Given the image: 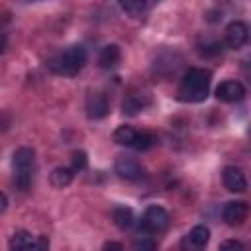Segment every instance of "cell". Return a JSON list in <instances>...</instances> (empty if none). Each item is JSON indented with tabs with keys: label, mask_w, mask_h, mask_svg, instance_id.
<instances>
[{
	"label": "cell",
	"mask_w": 251,
	"mask_h": 251,
	"mask_svg": "<svg viewBox=\"0 0 251 251\" xmlns=\"http://www.w3.org/2000/svg\"><path fill=\"white\" fill-rule=\"evenodd\" d=\"M27 2H29V0H27Z\"/></svg>",
	"instance_id": "28"
},
{
	"label": "cell",
	"mask_w": 251,
	"mask_h": 251,
	"mask_svg": "<svg viewBox=\"0 0 251 251\" xmlns=\"http://www.w3.org/2000/svg\"><path fill=\"white\" fill-rule=\"evenodd\" d=\"M114 169L126 180H137V178L143 176L141 163L135 157H129V155H118L116 157V163H114Z\"/></svg>",
	"instance_id": "8"
},
{
	"label": "cell",
	"mask_w": 251,
	"mask_h": 251,
	"mask_svg": "<svg viewBox=\"0 0 251 251\" xmlns=\"http://www.w3.org/2000/svg\"><path fill=\"white\" fill-rule=\"evenodd\" d=\"M12 169H14V182L20 190H27L33 180L35 171V151L31 147H20L16 149L12 157Z\"/></svg>",
	"instance_id": "3"
},
{
	"label": "cell",
	"mask_w": 251,
	"mask_h": 251,
	"mask_svg": "<svg viewBox=\"0 0 251 251\" xmlns=\"http://www.w3.org/2000/svg\"><path fill=\"white\" fill-rule=\"evenodd\" d=\"M153 2H159V0H153Z\"/></svg>",
	"instance_id": "27"
},
{
	"label": "cell",
	"mask_w": 251,
	"mask_h": 251,
	"mask_svg": "<svg viewBox=\"0 0 251 251\" xmlns=\"http://www.w3.org/2000/svg\"><path fill=\"white\" fill-rule=\"evenodd\" d=\"M6 208H8V196H6L4 192H0V214H2Z\"/></svg>",
	"instance_id": "25"
},
{
	"label": "cell",
	"mask_w": 251,
	"mask_h": 251,
	"mask_svg": "<svg viewBox=\"0 0 251 251\" xmlns=\"http://www.w3.org/2000/svg\"><path fill=\"white\" fill-rule=\"evenodd\" d=\"M86 49L82 45H71L63 51H59L49 61V69L63 76H75L84 65H86Z\"/></svg>",
	"instance_id": "2"
},
{
	"label": "cell",
	"mask_w": 251,
	"mask_h": 251,
	"mask_svg": "<svg viewBox=\"0 0 251 251\" xmlns=\"http://www.w3.org/2000/svg\"><path fill=\"white\" fill-rule=\"evenodd\" d=\"M249 39V27L245 22L241 20H235L231 24H227L226 27V35H224V41L229 49H241Z\"/></svg>",
	"instance_id": "7"
},
{
	"label": "cell",
	"mask_w": 251,
	"mask_h": 251,
	"mask_svg": "<svg viewBox=\"0 0 251 251\" xmlns=\"http://www.w3.org/2000/svg\"><path fill=\"white\" fill-rule=\"evenodd\" d=\"M245 96V86L239 80H224L216 88V98L222 102H239Z\"/></svg>",
	"instance_id": "10"
},
{
	"label": "cell",
	"mask_w": 251,
	"mask_h": 251,
	"mask_svg": "<svg viewBox=\"0 0 251 251\" xmlns=\"http://www.w3.org/2000/svg\"><path fill=\"white\" fill-rule=\"evenodd\" d=\"M86 165H88L86 153H84V151H75L73 157H71V169H73L75 173H80V171L86 169Z\"/></svg>",
	"instance_id": "20"
},
{
	"label": "cell",
	"mask_w": 251,
	"mask_h": 251,
	"mask_svg": "<svg viewBox=\"0 0 251 251\" xmlns=\"http://www.w3.org/2000/svg\"><path fill=\"white\" fill-rule=\"evenodd\" d=\"M118 2H120L122 10L127 16H133V18L141 16L143 10H145V6H147V0H118Z\"/></svg>",
	"instance_id": "19"
},
{
	"label": "cell",
	"mask_w": 251,
	"mask_h": 251,
	"mask_svg": "<svg viewBox=\"0 0 251 251\" xmlns=\"http://www.w3.org/2000/svg\"><path fill=\"white\" fill-rule=\"evenodd\" d=\"M149 96L147 94H141V92H131V94H127L126 98H124V102H122V112L126 114V116H135V114H139V112H143L147 106H149Z\"/></svg>",
	"instance_id": "12"
},
{
	"label": "cell",
	"mask_w": 251,
	"mask_h": 251,
	"mask_svg": "<svg viewBox=\"0 0 251 251\" xmlns=\"http://www.w3.org/2000/svg\"><path fill=\"white\" fill-rule=\"evenodd\" d=\"M249 216V206L243 200H231L224 206L222 218L227 226H241Z\"/></svg>",
	"instance_id": "9"
},
{
	"label": "cell",
	"mask_w": 251,
	"mask_h": 251,
	"mask_svg": "<svg viewBox=\"0 0 251 251\" xmlns=\"http://www.w3.org/2000/svg\"><path fill=\"white\" fill-rule=\"evenodd\" d=\"M155 143H157V137H155L151 131L137 129V131H135V139H133L131 149H135V151H147V149H151Z\"/></svg>",
	"instance_id": "16"
},
{
	"label": "cell",
	"mask_w": 251,
	"mask_h": 251,
	"mask_svg": "<svg viewBox=\"0 0 251 251\" xmlns=\"http://www.w3.org/2000/svg\"><path fill=\"white\" fill-rule=\"evenodd\" d=\"M135 131L131 126H120L116 131H114V141L118 145H124V147H131L133 145V139H135Z\"/></svg>",
	"instance_id": "18"
},
{
	"label": "cell",
	"mask_w": 251,
	"mask_h": 251,
	"mask_svg": "<svg viewBox=\"0 0 251 251\" xmlns=\"http://www.w3.org/2000/svg\"><path fill=\"white\" fill-rule=\"evenodd\" d=\"M8 247L10 249H47L49 239L45 235H31L29 231L18 229V231H14Z\"/></svg>",
	"instance_id": "6"
},
{
	"label": "cell",
	"mask_w": 251,
	"mask_h": 251,
	"mask_svg": "<svg viewBox=\"0 0 251 251\" xmlns=\"http://www.w3.org/2000/svg\"><path fill=\"white\" fill-rule=\"evenodd\" d=\"M6 43H8V41H6V35H4V33H0V53L6 49Z\"/></svg>",
	"instance_id": "26"
},
{
	"label": "cell",
	"mask_w": 251,
	"mask_h": 251,
	"mask_svg": "<svg viewBox=\"0 0 251 251\" xmlns=\"http://www.w3.org/2000/svg\"><path fill=\"white\" fill-rule=\"evenodd\" d=\"M84 110H86V116L90 120H102L108 116L110 112V102H108V96L100 90H90L86 94V102H84Z\"/></svg>",
	"instance_id": "5"
},
{
	"label": "cell",
	"mask_w": 251,
	"mask_h": 251,
	"mask_svg": "<svg viewBox=\"0 0 251 251\" xmlns=\"http://www.w3.org/2000/svg\"><path fill=\"white\" fill-rule=\"evenodd\" d=\"M210 82H212V71L210 69H188L186 75L182 76L178 90H176V98L180 102H202L206 100L208 92H210Z\"/></svg>",
	"instance_id": "1"
},
{
	"label": "cell",
	"mask_w": 251,
	"mask_h": 251,
	"mask_svg": "<svg viewBox=\"0 0 251 251\" xmlns=\"http://www.w3.org/2000/svg\"><path fill=\"white\" fill-rule=\"evenodd\" d=\"M220 247H222V249H243L245 245H243L241 241H237V239H227V241H224Z\"/></svg>",
	"instance_id": "23"
},
{
	"label": "cell",
	"mask_w": 251,
	"mask_h": 251,
	"mask_svg": "<svg viewBox=\"0 0 251 251\" xmlns=\"http://www.w3.org/2000/svg\"><path fill=\"white\" fill-rule=\"evenodd\" d=\"M198 51H200V55H204V57H214V55L222 53V43H220V41H206Z\"/></svg>",
	"instance_id": "21"
},
{
	"label": "cell",
	"mask_w": 251,
	"mask_h": 251,
	"mask_svg": "<svg viewBox=\"0 0 251 251\" xmlns=\"http://www.w3.org/2000/svg\"><path fill=\"white\" fill-rule=\"evenodd\" d=\"M171 216L163 206H149L141 218V229L145 233H159L169 227Z\"/></svg>",
	"instance_id": "4"
},
{
	"label": "cell",
	"mask_w": 251,
	"mask_h": 251,
	"mask_svg": "<svg viewBox=\"0 0 251 251\" xmlns=\"http://www.w3.org/2000/svg\"><path fill=\"white\" fill-rule=\"evenodd\" d=\"M73 176H75V171L71 167H57V169H53L49 178L55 188H65L73 182Z\"/></svg>",
	"instance_id": "15"
},
{
	"label": "cell",
	"mask_w": 251,
	"mask_h": 251,
	"mask_svg": "<svg viewBox=\"0 0 251 251\" xmlns=\"http://www.w3.org/2000/svg\"><path fill=\"white\" fill-rule=\"evenodd\" d=\"M188 241H190V245H194V247H206L208 245V241H210V229L206 227V226H194L192 229H190V233H188Z\"/></svg>",
	"instance_id": "17"
},
{
	"label": "cell",
	"mask_w": 251,
	"mask_h": 251,
	"mask_svg": "<svg viewBox=\"0 0 251 251\" xmlns=\"http://www.w3.org/2000/svg\"><path fill=\"white\" fill-rule=\"evenodd\" d=\"M135 247L137 249H155L157 243L153 239H149V237H141V239H135Z\"/></svg>",
	"instance_id": "22"
},
{
	"label": "cell",
	"mask_w": 251,
	"mask_h": 251,
	"mask_svg": "<svg viewBox=\"0 0 251 251\" xmlns=\"http://www.w3.org/2000/svg\"><path fill=\"white\" fill-rule=\"evenodd\" d=\"M102 249H124V243H120V241H106L102 245Z\"/></svg>",
	"instance_id": "24"
},
{
	"label": "cell",
	"mask_w": 251,
	"mask_h": 251,
	"mask_svg": "<svg viewBox=\"0 0 251 251\" xmlns=\"http://www.w3.org/2000/svg\"><path fill=\"white\" fill-rule=\"evenodd\" d=\"M222 178H224V186L229 192L243 194L247 190V178L241 173V169H237V167H226L222 173Z\"/></svg>",
	"instance_id": "11"
},
{
	"label": "cell",
	"mask_w": 251,
	"mask_h": 251,
	"mask_svg": "<svg viewBox=\"0 0 251 251\" xmlns=\"http://www.w3.org/2000/svg\"><path fill=\"white\" fill-rule=\"evenodd\" d=\"M120 61H122V51L116 43L106 45L98 55V63H100L102 69H114V67L120 65Z\"/></svg>",
	"instance_id": "13"
},
{
	"label": "cell",
	"mask_w": 251,
	"mask_h": 251,
	"mask_svg": "<svg viewBox=\"0 0 251 251\" xmlns=\"http://www.w3.org/2000/svg\"><path fill=\"white\" fill-rule=\"evenodd\" d=\"M112 218H114V224L120 227V229H131L133 227V224H135V216H133V210L131 208H127V206H118L116 210H114V214H112Z\"/></svg>",
	"instance_id": "14"
}]
</instances>
